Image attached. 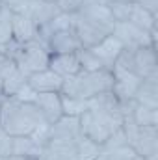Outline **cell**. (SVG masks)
Returning a JSON list of instances; mask_svg holds the SVG:
<instances>
[{"label":"cell","instance_id":"cell-12","mask_svg":"<svg viewBox=\"0 0 158 160\" xmlns=\"http://www.w3.org/2000/svg\"><path fill=\"white\" fill-rule=\"evenodd\" d=\"M34 104L37 106L41 112L43 119L48 125H52L54 121H58L63 116V108H62V93H37Z\"/></svg>","mask_w":158,"mask_h":160},{"label":"cell","instance_id":"cell-30","mask_svg":"<svg viewBox=\"0 0 158 160\" xmlns=\"http://www.w3.org/2000/svg\"><path fill=\"white\" fill-rule=\"evenodd\" d=\"M11 149H13V136H9V134L0 127V157H2V158L11 157Z\"/></svg>","mask_w":158,"mask_h":160},{"label":"cell","instance_id":"cell-33","mask_svg":"<svg viewBox=\"0 0 158 160\" xmlns=\"http://www.w3.org/2000/svg\"><path fill=\"white\" fill-rule=\"evenodd\" d=\"M132 4H136V6H140V8H143V9H147V11L153 13V15H158V0H132Z\"/></svg>","mask_w":158,"mask_h":160},{"label":"cell","instance_id":"cell-9","mask_svg":"<svg viewBox=\"0 0 158 160\" xmlns=\"http://www.w3.org/2000/svg\"><path fill=\"white\" fill-rule=\"evenodd\" d=\"M47 48L50 54H71V52H78L82 48L78 41L77 32L71 28L65 30H56L50 34V38L47 39Z\"/></svg>","mask_w":158,"mask_h":160},{"label":"cell","instance_id":"cell-34","mask_svg":"<svg viewBox=\"0 0 158 160\" xmlns=\"http://www.w3.org/2000/svg\"><path fill=\"white\" fill-rule=\"evenodd\" d=\"M4 160H36V158H30V157H17V155H11V157H7V158Z\"/></svg>","mask_w":158,"mask_h":160},{"label":"cell","instance_id":"cell-8","mask_svg":"<svg viewBox=\"0 0 158 160\" xmlns=\"http://www.w3.org/2000/svg\"><path fill=\"white\" fill-rule=\"evenodd\" d=\"M130 147L145 160H158V127H140Z\"/></svg>","mask_w":158,"mask_h":160},{"label":"cell","instance_id":"cell-16","mask_svg":"<svg viewBox=\"0 0 158 160\" xmlns=\"http://www.w3.org/2000/svg\"><path fill=\"white\" fill-rule=\"evenodd\" d=\"M125 47L119 43V39H116L114 36H108V38H104V39L101 41V43H97L95 47H91V50L99 56V60L104 63V67L106 69H110L112 71V65H114V62L117 60V56L121 54V50H123Z\"/></svg>","mask_w":158,"mask_h":160},{"label":"cell","instance_id":"cell-4","mask_svg":"<svg viewBox=\"0 0 158 160\" xmlns=\"http://www.w3.org/2000/svg\"><path fill=\"white\" fill-rule=\"evenodd\" d=\"M112 88H114V75L110 69L80 71L78 75L63 80L62 93L69 95V97H78V99L89 101L95 95L112 91Z\"/></svg>","mask_w":158,"mask_h":160},{"label":"cell","instance_id":"cell-37","mask_svg":"<svg viewBox=\"0 0 158 160\" xmlns=\"http://www.w3.org/2000/svg\"><path fill=\"white\" fill-rule=\"evenodd\" d=\"M47 2H54V0H47Z\"/></svg>","mask_w":158,"mask_h":160},{"label":"cell","instance_id":"cell-20","mask_svg":"<svg viewBox=\"0 0 158 160\" xmlns=\"http://www.w3.org/2000/svg\"><path fill=\"white\" fill-rule=\"evenodd\" d=\"M128 22H132L134 26H138V28H141V30L153 34V32H156L158 15H153V13H149L147 9H143V8L132 4V11H130V15H128Z\"/></svg>","mask_w":158,"mask_h":160},{"label":"cell","instance_id":"cell-19","mask_svg":"<svg viewBox=\"0 0 158 160\" xmlns=\"http://www.w3.org/2000/svg\"><path fill=\"white\" fill-rule=\"evenodd\" d=\"M41 153H43V145L37 143L32 136H15V138H13L11 155H17V157H30V158L41 160Z\"/></svg>","mask_w":158,"mask_h":160},{"label":"cell","instance_id":"cell-13","mask_svg":"<svg viewBox=\"0 0 158 160\" xmlns=\"http://www.w3.org/2000/svg\"><path fill=\"white\" fill-rule=\"evenodd\" d=\"M80 136V119L75 116H62L48 127V140H77Z\"/></svg>","mask_w":158,"mask_h":160},{"label":"cell","instance_id":"cell-5","mask_svg":"<svg viewBox=\"0 0 158 160\" xmlns=\"http://www.w3.org/2000/svg\"><path fill=\"white\" fill-rule=\"evenodd\" d=\"M78 119H80L82 136H86L87 140H91V142H95L99 145H102L123 123L121 118L110 116V114H102V112H97V110L84 112Z\"/></svg>","mask_w":158,"mask_h":160},{"label":"cell","instance_id":"cell-32","mask_svg":"<svg viewBox=\"0 0 158 160\" xmlns=\"http://www.w3.org/2000/svg\"><path fill=\"white\" fill-rule=\"evenodd\" d=\"M0 2H2V6L9 8L11 11H26L36 0H0Z\"/></svg>","mask_w":158,"mask_h":160},{"label":"cell","instance_id":"cell-26","mask_svg":"<svg viewBox=\"0 0 158 160\" xmlns=\"http://www.w3.org/2000/svg\"><path fill=\"white\" fill-rule=\"evenodd\" d=\"M11 15L13 11L6 6H0V47L13 39V28H11Z\"/></svg>","mask_w":158,"mask_h":160},{"label":"cell","instance_id":"cell-2","mask_svg":"<svg viewBox=\"0 0 158 160\" xmlns=\"http://www.w3.org/2000/svg\"><path fill=\"white\" fill-rule=\"evenodd\" d=\"M48 125L34 102H22L15 97H4L0 104V127L9 136H32Z\"/></svg>","mask_w":158,"mask_h":160},{"label":"cell","instance_id":"cell-14","mask_svg":"<svg viewBox=\"0 0 158 160\" xmlns=\"http://www.w3.org/2000/svg\"><path fill=\"white\" fill-rule=\"evenodd\" d=\"M48 69H52L56 75H60L62 78H71L75 75H78L82 71L78 62V54L71 52V54H50V62H48Z\"/></svg>","mask_w":158,"mask_h":160},{"label":"cell","instance_id":"cell-22","mask_svg":"<svg viewBox=\"0 0 158 160\" xmlns=\"http://www.w3.org/2000/svg\"><path fill=\"white\" fill-rule=\"evenodd\" d=\"M130 118L134 119L136 125H140V127H158V108L136 104Z\"/></svg>","mask_w":158,"mask_h":160},{"label":"cell","instance_id":"cell-23","mask_svg":"<svg viewBox=\"0 0 158 160\" xmlns=\"http://www.w3.org/2000/svg\"><path fill=\"white\" fill-rule=\"evenodd\" d=\"M62 108H63V116H75L80 118L84 112L89 110V101L78 99V97H69L62 93Z\"/></svg>","mask_w":158,"mask_h":160},{"label":"cell","instance_id":"cell-3","mask_svg":"<svg viewBox=\"0 0 158 160\" xmlns=\"http://www.w3.org/2000/svg\"><path fill=\"white\" fill-rule=\"evenodd\" d=\"M0 54L6 56L7 60H11L15 63V67L24 77H30L37 71L47 69L48 62H50L48 48L37 39L26 41V43H19V41L11 39L9 43L0 47Z\"/></svg>","mask_w":158,"mask_h":160},{"label":"cell","instance_id":"cell-24","mask_svg":"<svg viewBox=\"0 0 158 160\" xmlns=\"http://www.w3.org/2000/svg\"><path fill=\"white\" fill-rule=\"evenodd\" d=\"M102 151V145L87 140L86 136H80L77 140V160H93Z\"/></svg>","mask_w":158,"mask_h":160},{"label":"cell","instance_id":"cell-18","mask_svg":"<svg viewBox=\"0 0 158 160\" xmlns=\"http://www.w3.org/2000/svg\"><path fill=\"white\" fill-rule=\"evenodd\" d=\"M26 13L32 17V21L36 22V26L39 28V26H45V24H48L58 13H60V9L56 8V4L54 2H47V0H36L28 9H26Z\"/></svg>","mask_w":158,"mask_h":160},{"label":"cell","instance_id":"cell-29","mask_svg":"<svg viewBox=\"0 0 158 160\" xmlns=\"http://www.w3.org/2000/svg\"><path fill=\"white\" fill-rule=\"evenodd\" d=\"M104 153H106V158L108 160H136L138 158L136 151L130 145H123V147H117V149L104 151Z\"/></svg>","mask_w":158,"mask_h":160},{"label":"cell","instance_id":"cell-7","mask_svg":"<svg viewBox=\"0 0 158 160\" xmlns=\"http://www.w3.org/2000/svg\"><path fill=\"white\" fill-rule=\"evenodd\" d=\"M132 67H134V73L140 78L158 77L156 45H147V47L132 48Z\"/></svg>","mask_w":158,"mask_h":160},{"label":"cell","instance_id":"cell-27","mask_svg":"<svg viewBox=\"0 0 158 160\" xmlns=\"http://www.w3.org/2000/svg\"><path fill=\"white\" fill-rule=\"evenodd\" d=\"M95 2H102V0H54L56 8L62 13H67V15H77L84 8H87Z\"/></svg>","mask_w":158,"mask_h":160},{"label":"cell","instance_id":"cell-17","mask_svg":"<svg viewBox=\"0 0 158 160\" xmlns=\"http://www.w3.org/2000/svg\"><path fill=\"white\" fill-rule=\"evenodd\" d=\"M134 102L141 104V106L158 108V77L141 78L136 93H134Z\"/></svg>","mask_w":158,"mask_h":160},{"label":"cell","instance_id":"cell-28","mask_svg":"<svg viewBox=\"0 0 158 160\" xmlns=\"http://www.w3.org/2000/svg\"><path fill=\"white\" fill-rule=\"evenodd\" d=\"M106 4L110 8V13L114 17V22L128 21V15L132 11V2H117V0H112V2H106Z\"/></svg>","mask_w":158,"mask_h":160},{"label":"cell","instance_id":"cell-21","mask_svg":"<svg viewBox=\"0 0 158 160\" xmlns=\"http://www.w3.org/2000/svg\"><path fill=\"white\" fill-rule=\"evenodd\" d=\"M24 84H26V77L13 65L2 80V95L4 97H13Z\"/></svg>","mask_w":158,"mask_h":160},{"label":"cell","instance_id":"cell-11","mask_svg":"<svg viewBox=\"0 0 158 160\" xmlns=\"http://www.w3.org/2000/svg\"><path fill=\"white\" fill-rule=\"evenodd\" d=\"M26 82L37 93H62V88H63V78L48 67L26 77Z\"/></svg>","mask_w":158,"mask_h":160},{"label":"cell","instance_id":"cell-31","mask_svg":"<svg viewBox=\"0 0 158 160\" xmlns=\"http://www.w3.org/2000/svg\"><path fill=\"white\" fill-rule=\"evenodd\" d=\"M13 97H15V99H19V101H22V102H34V101H36V97H37V91H36V89L26 82V84H24V86L15 93V95H13Z\"/></svg>","mask_w":158,"mask_h":160},{"label":"cell","instance_id":"cell-6","mask_svg":"<svg viewBox=\"0 0 158 160\" xmlns=\"http://www.w3.org/2000/svg\"><path fill=\"white\" fill-rule=\"evenodd\" d=\"M112 36L119 39V43L125 48H138V47H147V45H156V32L149 34L138 26H134L128 21L123 22H116Z\"/></svg>","mask_w":158,"mask_h":160},{"label":"cell","instance_id":"cell-10","mask_svg":"<svg viewBox=\"0 0 158 160\" xmlns=\"http://www.w3.org/2000/svg\"><path fill=\"white\" fill-rule=\"evenodd\" d=\"M77 140H47L41 160H77Z\"/></svg>","mask_w":158,"mask_h":160},{"label":"cell","instance_id":"cell-35","mask_svg":"<svg viewBox=\"0 0 158 160\" xmlns=\"http://www.w3.org/2000/svg\"><path fill=\"white\" fill-rule=\"evenodd\" d=\"M93 160H108V158H106V153H104V151H101V155H99V157H95Z\"/></svg>","mask_w":158,"mask_h":160},{"label":"cell","instance_id":"cell-39","mask_svg":"<svg viewBox=\"0 0 158 160\" xmlns=\"http://www.w3.org/2000/svg\"><path fill=\"white\" fill-rule=\"evenodd\" d=\"M0 6H2V2H0Z\"/></svg>","mask_w":158,"mask_h":160},{"label":"cell","instance_id":"cell-15","mask_svg":"<svg viewBox=\"0 0 158 160\" xmlns=\"http://www.w3.org/2000/svg\"><path fill=\"white\" fill-rule=\"evenodd\" d=\"M11 28H13V39L19 41V43L32 41L37 36V26L26 11H13Z\"/></svg>","mask_w":158,"mask_h":160},{"label":"cell","instance_id":"cell-25","mask_svg":"<svg viewBox=\"0 0 158 160\" xmlns=\"http://www.w3.org/2000/svg\"><path fill=\"white\" fill-rule=\"evenodd\" d=\"M78 62L82 71H99V69H106L104 63L99 60V56L91 50V48H80L78 52Z\"/></svg>","mask_w":158,"mask_h":160},{"label":"cell","instance_id":"cell-1","mask_svg":"<svg viewBox=\"0 0 158 160\" xmlns=\"http://www.w3.org/2000/svg\"><path fill=\"white\" fill-rule=\"evenodd\" d=\"M71 17H73V30L78 36L82 48H91L104 38L112 36L114 24H116L106 0L95 2Z\"/></svg>","mask_w":158,"mask_h":160},{"label":"cell","instance_id":"cell-38","mask_svg":"<svg viewBox=\"0 0 158 160\" xmlns=\"http://www.w3.org/2000/svg\"><path fill=\"white\" fill-rule=\"evenodd\" d=\"M0 160H4V158H2V157H0Z\"/></svg>","mask_w":158,"mask_h":160},{"label":"cell","instance_id":"cell-36","mask_svg":"<svg viewBox=\"0 0 158 160\" xmlns=\"http://www.w3.org/2000/svg\"><path fill=\"white\" fill-rule=\"evenodd\" d=\"M106 2H112V0H106ZM117 2H132V0H117Z\"/></svg>","mask_w":158,"mask_h":160}]
</instances>
